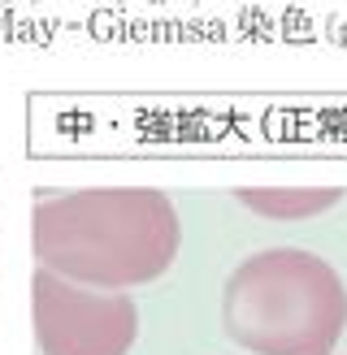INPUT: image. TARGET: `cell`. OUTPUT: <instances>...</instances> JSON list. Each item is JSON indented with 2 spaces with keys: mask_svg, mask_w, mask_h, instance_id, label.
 <instances>
[{
  "mask_svg": "<svg viewBox=\"0 0 347 355\" xmlns=\"http://www.w3.org/2000/svg\"><path fill=\"white\" fill-rule=\"evenodd\" d=\"M174 247L178 221L156 191H74L35 212V252L65 282H152L174 260Z\"/></svg>",
  "mask_w": 347,
  "mask_h": 355,
  "instance_id": "6da1fadb",
  "label": "cell"
},
{
  "mask_svg": "<svg viewBox=\"0 0 347 355\" xmlns=\"http://www.w3.org/2000/svg\"><path fill=\"white\" fill-rule=\"evenodd\" d=\"M35 329L44 355H126L135 338V304L83 291L44 269L35 277Z\"/></svg>",
  "mask_w": 347,
  "mask_h": 355,
  "instance_id": "7a4b0ae2",
  "label": "cell"
}]
</instances>
